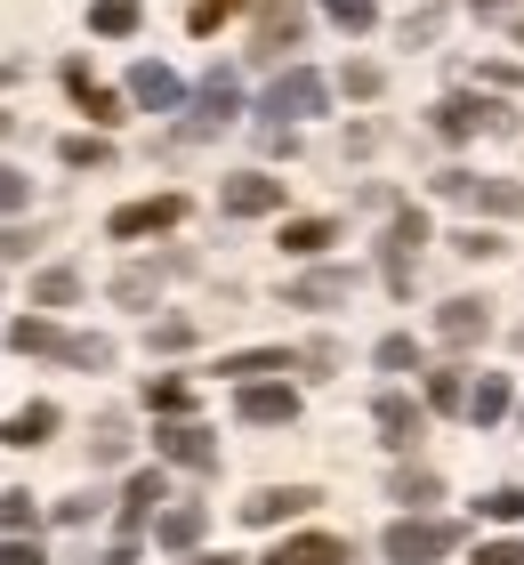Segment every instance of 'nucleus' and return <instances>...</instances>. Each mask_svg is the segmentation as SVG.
Instances as JSON below:
<instances>
[{
    "mask_svg": "<svg viewBox=\"0 0 524 565\" xmlns=\"http://www.w3.org/2000/svg\"><path fill=\"white\" fill-rule=\"evenodd\" d=\"M396 501L428 509V501H436V477H428V469H404V477H396Z\"/></svg>",
    "mask_w": 524,
    "mask_h": 565,
    "instance_id": "58836bf2",
    "label": "nucleus"
},
{
    "mask_svg": "<svg viewBox=\"0 0 524 565\" xmlns=\"http://www.w3.org/2000/svg\"><path fill=\"white\" fill-rule=\"evenodd\" d=\"M477 509H484L492 525H516V518H524V493H516V484H492V493H484Z\"/></svg>",
    "mask_w": 524,
    "mask_h": 565,
    "instance_id": "2f4dec72",
    "label": "nucleus"
},
{
    "mask_svg": "<svg viewBox=\"0 0 524 565\" xmlns=\"http://www.w3.org/2000/svg\"><path fill=\"white\" fill-rule=\"evenodd\" d=\"M129 97H138V106L146 114H178V106H186V82H178V73L170 65H129Z\"/></svg>",
    "mask_w": 524,
    "mask_h": 565,
    "instance_id": "f8f14e48",
    "label": "nucleus"
},
{
    "mask_svg": "<svg viewBox=\"0 0 524 565\" xmlns=\"http://www.w3.org/2000/svg\"><path fill=\"white\" fill-rule=\"evenodd\" d=\"M339 82H347V97H379V65H363V57H355L347 73H339Z\"/></svg>",
    "mask_w": 524,
    "mask_h": 565,
    "instance_id": "a19ab883",
    "label": "nucleus"
},
{
    "mask_svg": "<svg viewBox=\"0 0 524 565\" xmlns=\"http://www.w3.org/2000/svg\"><path fill=\"white\" fill-rule=\"evenodd\" d=\"M314 509V484H267V493L243 501V525H282V518H307Z\"/></svg>",
    "mask_w": 524,
    "mask_h": 565,
    "instance_id": "4468645a",
    "label": "nucleus"
},
{
    "mask_svg": "<svg viewBox=\"0 0 524 565\" xmlns=\"http://www.w3.org/2000/svg\"><path fill=\"white\" fill-rule=\"evenodd\" d=\"M218 372L234 380V388H243V380H275V372H299V355H291V348H243V355H226Z\"/></svg>",
    "mask_w": 524,
    "mask_h": 565,
    "instance_id": "6ab92c4d",
    "label": "nucleus"
},
{
    "mask_svg": "<svg viewBox=\"0 0 524 565\" xmlns=\"http://www.w3.org/2000/svg\"><path fill=\"white\" fill-rule=\"evenodd\" d=\"M33 525V493H0V533H24Z\"/></svg>",
    "mask_w": 524,
    "mask_h": 565,
    "instance_id": "ea45409f",
    "label": "nucleus"
},
{
    "mask_svg": "<svg viewBox=\"0 0 524 565\" xmlns=\"http://www.w3.org/2000/svg\"><path fill=\"white\" fill-rule=\"evenodd\" d=\"M9 82H17V65H9V57H0V89H9Z\"/></svg>",
    "mask_w": 524,
    "mask_h": 565,
    "instance_id": "8fccbe9b",
    "label": "nucleus"
},
{
    "mask_svg": "<svg viewBox=\"0 0 524 565\" xmlns=\"http://www.w3.org/2000/svg\"><path fill=\"white\" fill-rule=\"evenodd\" d=\"M186 565H234V557H186Z\"/></svg>",
    "mask_w": 524,
    "mask_h": 565,
    "instance_id": "3c124183",
    "label": "nucleus"
},
{
    "mask_svg": "<svg viewBox=\"0 0 524 565\" xmlns=\"http://www.w3.org/2000/svg\"><path fill=\"white\" fill-rule=\"evenodd\" d=\"M218 202H226V218H267V211H282V178L243 170V178H226V186H218Z\"/></svg>",
    "mask_w": 524,
    "mask_h": 565,
    "instance_id": "9d476101",
    "label": "nucleus"
},
{
    "mask_svg": "<svg viewBox=\"0 0 524 565\" xmlns=\"http://www.w3.org/2000/svg\"><path fill=\"white\" fill-rule=\"evenodd\" d=\"M436 194H443V202H468V211H484V218H516V211H524V186H516V178H477V170H443Z\"/></svg>",
    "mask_w": 524,
    "mask_h": 565,
    "instance_id": "f03ea898",
    "label": "nucleus"
},
{
    "mask_svg": "<svg viewBox=\"0 0 524 565\" xmlns=\"http://www.w3.org/2000/svg\"><path fill=\"white\" fill-rule=\"evenodd\" d=\"M153 452H162V460H186V469H218V445H210V428L186 420V413L153 428Z\"/></svg>",
    "mask_w": 524,
    "mask_h": 565,
    "instance_id": "1a4fd4ad",
    "label": "nucleus"
},
{
    "mask_svg": "<svg viewBox=\"0 0 524 565\" xmlns=\"http://www.w3.org/2000/svg\"><path fill=\"white\" fill-rule=\"evenodd\" d=\"M372 420H379V436H387L396 452H411V445H419V428H428V413H419L411 396H379V404H372Z\"/></svg>",
    "mask_w": 524,
    "mask_h": 565,
    "instance_id": "dca6fc26",
    "label": "nucleus"
},
{
    "mask_svg": "<svg viewBox=\"0 0 524 565\" xmlns=\"http://www.w3.org/2000/svg\"><path fill=\"white\" fill-rule=\"evenodd\" d=\"M0 565H49L33 542H17V533H9V542H0Z\"/></svg>",
    "mask_w": 524,
    "mask_h": 565,
    "instance_id": "a18cd8bd",
    "label": "nucleus"
},
{
    "mask_svg": "<svg viewBox=\"0 0 524 565\" xmlns=\"http://www.w3.org/2000/svg\"><path fill=\"white\" fill-rule=\"evenodd\" d=\"M275 243L291 250V259H314V250H331V243H339V226H331V218H291Z\"/></svg>",
    "mask_w": 524,
    "mask_h": 565,
    "instance_id": "5701e85b",
    "label": "nucleus"
},
{
    "mask_svg": "<svg viewBox=\"0 0 524 565\" xmlns=\"http://www.w3.org/2000/svg\"><path fill=\"white\" fill-rule=\"evenodd\" d=\"M9 348L17 355H57V364H73V372H105L114 364V340H97V331H57L49 316H17Z\"/></svg>",
    "mask_w": 524,
    "mask_h": 565,
    "instance_id": "f257e3e1",
    "label": "nucleus"
},
{
    "mask_svg": "<svg viewBox=\"0 0 524 565\" xmlns=\"http://www.w3.org/2000/svg\"><path fill=\"white\" fill-rule=\"evenodd\" d=\"M299 364H307V372H314V380H331V372H339V348H331V340H314V348H307V355H299Z\"/></svg>",
    "mask_w": 524,
    "mask_h": 565,
    "instance_id": "c03bdc74",
    "label": "nucleus"
},
{
    "mask_svg": "<svg viewBox=\"0 0 524 565\" xmlns=\"http://www.w3.org/2000/svg\"><path fill=\"white\" fill-rule=\"evenodd\" d=\"M267 565H347V542H331V533H299V542H282Z\"/></svg>",
    "mask_w": 524,
    "mask_h": 565,
    "instance_id": "4be33fe9",
    "label": "nucleus"
},
{
    "mask_svg": "<svg viewBox=\"0 0 524 565\" xmlns=\"http://www.w3.org/2000/svg\"><path fill=\"white\" fill-rule=\"evenodd\" d=\"M323 106H331V82H323V73H307V65L275 73V89H267V114H275V121H307V114H323Z\"/></svg>",
    "mask_w": 524,
    "mask_h": 565,
    "instance_id": "423d86ee",
    "label": "nucleus"
},
{
    "mask_svg": "<svg viewBox=\"0 0 524 565\" xmlns=\"http://www.w3.org/2000/svg\"><path fill=\"white\" fill-rule=\"evenodd\" d=\"M73 299H82V275H73V267H49L33 282V307H73Z\"/></svg>",
    "mask_w": 524,
    "mask_h": 565,
    "instance_id": "bb28decb",
    "label": "nucleus"
},
{
    "mask_svg": "<svg viewBox=\"0 0 524 565\" xmlns=\"http://www.w3.org/2000/svg\"><path fill=\"white\" fill-rule=\"evenodd\" d=\"M379 372H419V348L404 340V331H396V340H379Z\"/></svg>",
    "mask_w": 524,
    "mask_h": 565,
    "instance_id": "4c0bfd02",
    "label": "nucleus"
},
{
    "mask_svg": "<svg viewBox=\"0 0 524 565\" xmlns=\"http://www.w3.org/2000/svg\"><path fill=\"white\" fill-rule=\"evenodd\" d=\"M347 291H355V275L347 267H323V275H299L291 291H282V307H339Z\"/></svg>",
    "mask_w": 524,
    "mask_h": 565,
    "instance_id": "a211bd4d",
    "label": "nucleus"
},
{
    "mask_svg": "<svg viewBox=\"0 0 524 565\" xmlns=\"http://www.w3.org/2000/svg\"><path fill=\"white\" fill-rule=\"evenodd\" d=\"M428 404L436 413H468V380L460 372H428Z\"/></svg>",
    "mask_w": 524,
    "mask_h": 565,
    "instance_id": "c756f323",
    "label": "nucleus"
},
{
    "mask_svg": "<svg viewBox=\"0 0 524 565\" xmlns=\"http://www.w3.org/2000/svg\"><path fill=\"white\" fill-rule=\"evenodd\" d=\"M153 282H162V267H121V275H114V299H121V307H146Z\"/></svg>",
    "mask_w": 524,
    "mask_h": 565,
    "instance_id": "cd10ccee",
    "label": "nucleus"
},
{
    "mask_svg": "<svg viewBox=\"0 0 524 565\" xmlns=\"http://www.w3.org/2000/svg\"><path fill=\"white\" fill-rule=\"evenodd\" d=\"M153 501H170V484H162V469H138V477H129V493H121V542H138V533H146Z\"/></svg>",
    "mask_w": 524,
    "mask_h": 565,
    "instance_id": "2eb2a0df",
    "label": "nucleus"
},
{
    "mask_svg": "<svg viewBox=\"0 0 524 565\" xmlns=\"http://www.w3.org/2000/svg\"><path fill=\"white\" fill-rule=\"evenodd\" d=\"M65 89H73V106H82L89 121H121V97L105 89V82H89V65H82V57L65 65Z\"/></svg>",
    "mask_w": 524,
    "mask_h": 565,
    "instance_id": "aec40b11",
    "label": "nucleus"
},
{
    "mask_svg": "<svg viewBox=\"0 0 524 565\" xmlns=\"http://www.w3.org/2000/svg\"><path fill=\"white\" fill-rule=\"evenodd\" d=\"M323 17H331V24H347V33H372V17H379V9H372V0H323Z\"/></svg>",
    "mask_w": 524,
    "mask_h": 565,
    "instance_id": "72a5a7b5",
    "label": "nucleus"
},
{
    "mask_svg": "<svg viewBox=\"0 0 524 565\" xmlns=\"http://www.w3.org/2000/svg\"><path fill=\"white\" fill-rule=\"evenodd\" d=\"M178 218H186V194H153V202H121V211L105 218V235H114V243H138V235H170Z\"/></svg>",
    "mask_w": 524,
    "mask_h": 565,
    "instance_id": "0eeeda50",
    "label": "nucleus"
},
{
    "mask_svg": "<svg viewBox=\"0 0 524 565\" xmlns=\"http://www.w3.org/2000/svg\"><path fill=\"white\" fill-rule=\"evenodd\" d=\"M501 413H509V380H501V372H484V380H477V396H468V420L492 428Z\"/></svg>",
    "mask_w": 524,
    "mask_h": 565,
    "instance_id": "393cba45",
    "label": "nucleus"
},
{
    "mask_svg": "<svg viewBox=\"0 0 524 565\" xmlns=\"http://www.w3.org/2000/svg\"><path fill=\"white\" fill-rule=\"evenodd\" d=\"M419 243H428V218L411 211H396V226H387V243H379V275H387V291L396 299H411V267H419Z\"/></svg>",
    "mask_w": 524,
    "mask_h": 565,
    "instance_id": "7ed1b4c3",
    "label": "nucleus"
},
{
    "mask_svg": "<svg viewBox=\"0 0 524 565\" xmlns=\"http://www.w3.org/2000/svg\"><path fill=\"white\" fill-rule=\"evenodd\" d=\"M307 41V9L299 0H258V33H250V57H282V49Z\"/></svg>",
    "mask_w": 524,
    "mask_h": 565,
    "instance_id": "6e6552de",
    "label": "nucleus"
},
{
    "mask_svg": "<svg viewBox=\"0 0 524 565\" xmlns=\"http://www.w3.org/2000/svg\"><path fill=\"white\" fill-rule=\"evenodd\" d=\"M57 153H65L73 170H105V162H114V146H105V138H65Z\"/></svg>",
    "mask_w": 524,
    "mask_h": 565,
    "instance_id": "473e14b6",
    "label": "nucleus"
},
{
    "mask_svg": "<svg viewBox=\"0 0 524 565\" xmlns=\"http://www.w3.org/2000/svg\"><path fill=\"white\" fill-rule=\"evenodd\" d=\"M234 413H243L250 428H282V420H299V396L282 388V380H243V396H234Z\"/></svg>",
    "mask_w": 524,
    "mask_h": 565,
    "instance_id": "9b49d317",
    "label": "nucleus"
},
{
    "mask_svg": "<svg viewBox=\"0 0 524 565\" xmlns=\"http://www.w3.org/2000/svg\"><path fill=\"white\" fill-rule=\"evenodd\" d=\"M234 9H250V0H194V9H186V24H194V33H218V24H226Z\"/></svg>",
    "mask_w": 524,
    "mask_h": 565,
    "instance_id": "f704fd0d",
    "label": "nucleus"
},
{
    "mask_svg": "<svg viewBox=\"0 0 524 565\" xmlns=\"http://www.w3.org/2000/svg\"><path fill=\"white\" fill-rule=\"evenodd\" d=\"M477 130L509 138V130H516V114H509V106H492V97H443V106H436V138H477Z\"/></svg>",
    "mask_w": 524,
    "mask_h": 565,
    "instance_id": "39448f33",
    "label": "nucleus"
},
{
    "mask_svg": "<svg viewBox=\"0 0 524 565\" xmlns=\"http://www.w3.org/2000/svg\"><path fill=\"white\" fill-rule=\"evenodd\" d=\"M436 331H443V340H452V348H477L484 331H492V307H484V299H443Z\"/></svg>",
    "mask_w": 524,
    "mask_h": 565,
    "instance_id": "f3484780",
    "label": "nucleus"
},
{
    "mask_svg": "<svg viewBox=\"0 0 524 565\" xmlns=\"http://www.w3.org/2000/svg\"><path fill=\"white\" fill-rule=\"evenodd\" d=\"M121 452H129V436H121V420H97V436H89V460H97V469H114Z\"/></svg>",
    "mask_w": 524,
    "mask_h": 565,
    "instance_id": "7c9ffc66",
    "label": "nucleus"
},
{
    "mask_svg": "<svg viewBox=\"0 0 524 565\" xmlns=\"http://www.w3.org/2000/svg\"><path fill=\"white\" fill-rule=\"evenodd\" d=\"M24 250H33V235H24V226H0V267L24 259Z\"/></svg>",
    "mask_w": 524,
    "mask_h": 565,
    "instance_id": "49530a36",
    "label": "nucleus"
},
{
    "mask_svg": "<svg viewBox=\"0 0 524 565\" xmlns=\"http://www.w3.org/2000/svg\"><path fill=\"white\" fill-rule=\"evenodd\" d=\"M516 348H524V323H516Z\"/></svg>",
    "mask_w": 524,
    "mask_h": 565,
    "instance_id": "5fc2aeb1",
    "label": "nucleus"
},
{
    "mask_svg": "<svg viewBox=\"0 0 524 565\" xmlns=\"http://www.w3.org/2000/svg\"><path fill=\"white\" fill-rule=\"evenodd\" d=\"M452 250H460V259H492V250H501V235H477V226H468V235H452Z\"/></svg>",
    "mask_w": 524,
    "mask_h": 565,
    "instance_id": "79ce46f5",
    "label": "nucleus"
},
{
    "mask_svg": "<svg viewBox=\"0 0 524 565\" xmlns=\"http://www.w3.org/2000/svg\"><path fill=\"white\" fill-rule=\"evenodd\" d=\"M452 542H460V525H443V518H404V525H387V565H436Z\"/></svg>",
    "mask_w": 524,
    "mask_h": 565,
    "instance_id": "20e7f679",
    "label": "nucleus"
},
{
    "mask_svg": "<svg viewBox=\"0 0 524 565\" xmlns=\"http://www.w3.org/2000/svg\"><path fill=\"white\" fill-rule=\"evenodd\" d=\"M477 565H524V550H516V542H484Z\"/></svg>",
    "mask_w": 524,
    "mask_h": 565,
    "instance_id": "de8ad7c7",
    "label": "nucleus"
},
{
    "mask_svg": "<svg viewBox=\"0 0 524 565\" xmlns=\"http://www.w3.org/2000/svg\"><path fill=\"white\" fill-rule=\"evenodd\" d=\"M202 501H178V509H162V525H153V533H162V550H194L202 542Z\"/></svg>",
    "mask_w": 524,
    "mask_h": 565,
    "instance_id": "b1692460",
    "label": "nucleus"
},
{
    "mask_svg": "<svg viewBox=\"0 0 524 565\" xmlns=\"http://www.w3.org/2000/svg\"><path fill=\"white\" fill-rule=\"evenodd\" d=\"M146 340L162 348V355H178V348H194V323H186V316H170V323H153Z\"/></svg>",
    "mask_w": 524,
    "mask_h": 565,
    "instance_id": "e433bc0d",
    "label": "nucleus"
},
{
    "mask_svg": "<svg viewBox=\"0 0 524 565\" xmlns=\"http://www.w3.org/2000/svg\"><path fill=\"white\" fill-rule=\"evenodd\" d=\"M24 202H33V178L17 162H0V211H24Z\"/></svg>",
    "mask_w": 524,
    "mask_h": 565,
    "instance_id": "c9c22d12",
    "label": "nucleus"
},
{
    "mask_svg": "<svg viewBox=\"0 0 524 565\" xmlns=\"http://www.w3.org/2000/svg\"><path fill=\"white\" fill-rule=\"evenodd\" d=\"M468 9H477V17H492V9H509V0H468Z\"/></svg>",
    "mask_w": 524,
    "mask_h": 565,
    "instance_id": "09e8293b",
    "label": "nucleus"
},
{
    "mask_svg": "<svg viewBox=\"0 0 524 565\" xmlns=\"http://www.w3.org/2000/svg\"><path fill=\"white\" fill-rule=\"evenodd\" d=\"M516 41H524V17H516Z\"/></svg>",
    "mask_w": 524,
    "mask_h": 565,
    "instance_id": "864d4df0",
    "label": "nucleus"
},
{
    "mask_svg": "<svg viewBox=\"0 0 524 565\" xmlns=\"http://www.w3.org/2000/svg\"><path fill=\"white\" fill-rule=\"evenodd\" d=\"M9 130H17V114H0V138H9Z\"/></svg>",
    "mask_w": 524,
    "mask_h": 565,
    "instance_id": "603ef678",
    "label": "nucleus"
},
{
    "mask_svg": "<svg viewBox=\"0 0 524 565\" xmlns=\"http://www.w3.org/2000/svg\"><path fill=\"white\" fill-rule=\"evenodd\" d=\"M146 404H153L162 420H178V413L194 404V388H186V380H146Z\"/></svg>",
    "mask_w": 524,
    "mask_h": 565,
    "instance_id": "c85d7f7f",
    "label": "nucleus"
},
{
    "mask_svg": "<svg viewBox=\"0 0 524 565\" xmlns=\"http://www.w3.org/2000/svg\"><path fill=\"white\" fill-rule=\"evenodd\" d=\"M49 428H57V404H24V413H9L0 420V445H49Z\"/></svg>",
    "mask_w": 524,
    "mask_h": 565,
    "instance_id": "412c9836",
    "label": "nucleus"
},
{
    "mask_svg": "<svg viewBox=\"0 0 524 565\" xmlns=\"http://www.w3.org/2000/svg\"><path fill=\"white\" fill-rule=\"evenodd\" d=\"M89 24H97L105 41H129V33H138V0H97Z\"/></svg>",
    "mask_w": 524,
    "mask_h": 565,
    "instance_id": "a878e982",
    "label": "nucleus"
},
{
    "mask_svg": "<svg viewBox=\"0 0 524 565\" xmlns=\"http://www.w3.org/2000/svg\"><path fill=\"white\" fill-rule=\"evenodd\" d=\"M436 33H443V17H436V9H419V17H411V24H404V41H411V49H428V41H436Z\"/></svg>",
    "mask_w": 524,
    "mask_h": 565,
    "instance_id": "37998d69",
    "label": "nucleus"
},
{
    "mask_svg": "<svg viewBox=\"0 0 524 565\" xmlns=\"http://www.w3.org/2000/svg\"><path fill=\"white\" fill-rule=\"evenodd\" d=\"M234 114H243V82H234V73L218 65V73H210V82L194 89V130H226Z\"/></svg>",
    "mask_w": 524,
    "mask_h": 565,
    "instance_id": "ddd939ff",
    "label": "nucleus"
}]
</instances>
